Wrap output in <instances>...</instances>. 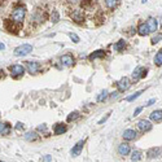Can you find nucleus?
<instances>
[{
	"label": "nucleus",
	"mask_w": 162,
	"mask_h": 162,
	"mask_svg": "<svg viewBox=\"0 0 162 162\" xmlns=\"http://www.w3.org/2000/svg\"><path fill=\"white\" fill-rule=\"evenodd\" d=\"M12 21L14 22V24H22V21L25 19L26 17V8H25V5H22V4H18V5H16L14 8H13V12H12Z\"/></svg>",
	"instance_id": "f257e3e1"
},
{
	"label": "nucleus",
	"mask_w": 162,
	"mask_h": 162,
	"mask_svg": "<svg viewBox=\"0 0 162 162\" xmlns=\"http://www.w3.org/2000/svg\"><path fill=\"white\" fill-rule=\"evenodd\" d=\"M31 51H32L31 44H22V45H19V47H17L14 49V56H17V57L26 56V54H29Z\"/></svg>",
	"instance_id": "f03ea898"
},
{
	"label": "nucleus",
	"mask_w": 162,
	"mask_h": 162,
	"mask_svg": "<svg viewBox=\"0 0 162 162\" xmlns=\"http://www.w3.org/2000/svg\"><path fill=\"white\" fill-rule=\"evenodd\" d=\"M9 71H11L12 77L14 78V79H17V78H19V77L24 75V73H25V67L22 66V65L16 64V65H12V66H9Z\"/></svg>",
	"instance_id": "7ed1b4c3"
},
{
	"label": "nucleus",
	"mask_w": 162,
	"mask_h": 162,
	"mask_svg": "<svg viewBox=\"0 0 162 162\" xmlns=\"http://www.w3.org/2000/svg\"><path fill=\"white\" fill-rule=\"evenodd\" d=\"M70 17L74 22H77V24L84 22V13L80 11V9H74V11L70 13Z\"/></svg>",
	"instance_id": "20e7f679"
},
{
	"label": "nucleus",
	"mask_w": 162,
	"mask_h": 162,
	"mask_svg": "<svg viewBox=\"0 0 162 162\" xmlns=\"http://www.w3.org/2000/svg\"><path fill=\"white\" fill-rule=\"evenodd\" d=\"M130 86H131V83H130V79L128 78H122L121 80H119L118 83H117V87H118V91L119 92H125V91H127L130 88Z\"/></svg>",
	"instance_id": "39448f33"
},
{
	"label": "nucleus",
	"mask_w": 162,
	"mask_h": 162,
	"mask_svg": "<svg viewBox=\"0 0 162 162\" xmlns=\"http://www.w3.org/2000/svg\"><path fill=\"white\" fill-rule=\"evenodd\" d=\"M147 69H144V67H141V66H139V67H136V69L134 70V73H132V78H134V80L136 82V80H139L140 78H144L145 75H147Z\"/></svg>",
	"instance_id": "423d86ee"
},
{
	"label": "nucleus",
	"mask_w": 162,
	"mask_h": 162,
	"mask_svg": "<svg viewBox=\"0 0 162 162\" xmlns=\"http://www.w3.org/2000/svg\"><path fill=\"white\" fill-rule=\"evenodd\" d=\"M138 128L143 132H147V131H151L152 130V123L147 121V119H141V121L138 122Z\"/></svg>",
	"instance_id": "0eeeda50"
},
{
	"label": "nucleus",
	"mask_w": 162,
	"mask_h": 162,
	"mask_svg": "<svg viewBox=\"0 0 162 162\" xmlns=\"http://www.w3.org/2000/svg\"><path fill=\"white\" fill-rule=\"evenodd\" d=\"M60 62L62 64V66H73L74 65V57L71 54H64L62 57L60 58Z\"/></svg>",
	"instance_id": "6e6552de"
},
{
	"label": "nucleus",
	"mask_w": 162,
	"mask_h": 162,
	"mask_svg": "<svg viewBox=\"0 0 162 162\" xmlns=\"http://www.w3.org/2000/svg\"><path fill=\"white\" fill-rule=\"evenodd\" d=\"M26 67H27L30 74H37L39 69H40V65H39V62H35V61H29V62L26 64Z\"/></svg>",
	"instance_id": "1a4fd4ad"
},
{
	"label": "nucleus",
	"mask_w": 162,
	"mask_h": 162,
	"mask_svg": "<svg viewBox=\"0 0 162 162\" xmlns=\"http://www.w3.org/2000/svg\"><path fill=\"white\" fill-rule=\"evenodd\" d=\"M84 140H80V141H78L75 145H74L73 147V149H71V156H73V157H77V156H79L80 154V152H82V149H83V145H84Z\"/></svg>",
	"instance_id": "9d476101"
},
{
	"label": "nucleus",
	"mask_w": 162,
	"mask_h": 162,
	"mask_svg": "<svg viewBox=\"0 0 162 162\" xmlns=\"http://www.w3.org/2000/svg\"><path fill=\"white\" fill-rule=\"evenodd\" d=\"M147 26L149 29V32H156V31H157V27H158L157 19L153 18V17H149L148 21H147Z\"/></svg>",
	"instance_id": "9b49d317"
},
{
	"label": "nucleus",
	"mask_w": 162,
	"mask_h": 162,
	"mask_svg": "<svg viewBox=\"0 0 162 162\" xmlns=\"http://www.w3.org/2000/svg\"><path fill=\"white\" fill-rule=\"evenodd\" d=\"M11 130L12 127L8 122H0V135H9Z\"/></svg>",
	"instance_id": "f8f14e48"
},
{
	"label": "nucleus",
	"mask_w": 162,
	"mask_h": 162,
	"mask_svg": "<svg viewBox=\"0 0 162 162\" xmlns=\"http://www.w3.org/2000/svg\"><path fill=\"white\" fill-rule=\"evenodd\" d=\"M45 18H47L45 12H42L40 9H37V12H35V14H34V21L38 22V24H40V22H44Z\"/></svg>",
	"instance_id": "ddd939ff"
},
{
	"label": "nucleus",
	"mask_w": 162,
	"mask_h": 162,
	"mask_svg": "<svg viewBox=\"0 0 162 162\" xmlns=\"http://www.w3.org/2000/svg\"><path fill=\"white\" fill-rule=\"evenodd\" d=\"M123 139L125 140H134V139L136 138V131L135 130H131V128H128V130H126L125 132H123Z\"/></svg>",
	"instance_id": "4468645a"
},
{
	"label": "nucleus",
	"mask_w": 162,
	"mask_h": 162,
	"mask_svg": "<svg viewBox=\"0 0 162 162\" xmlns=\"http://www.w3.org/2000/svg\"><path fill=\"white\" fill-rule=\"evenodd\" d=\"M66 130L67 128L64 123H57V125L53 127V132H54V135H62L66 132Z\"/></svg>",
	"instance_id": "2eb2a0df"
},
{
	"label": "nucleus",
	"mask_w": 162,
	"mask_h": 162,
	"mask_svg": "<svg viewBox=\"0 0 162 162\" xmlns=\"http://www.w3.org/2000/svg\"><path fill=\"white\" fill-rule=\"evenodd\" d=\"M130 145L128 144H126V143H123V144H121L118 147V153H119V156H127L128 153H130Z\"/></svg>",
	"instance_id": "dca6fc26"
},
{
	"label": "nucleus",
	"mask_w": 162,
	"mask_h": 162,
	"mask_svg": "<svg viewBox=\"0 0 162 162\" xmlns=\"http://www.w3.org/2000/svg\"><path fill=\"white\" fill-rule=\"evenodd\" d=\"M138 32H139V35H141V37H145V35H148V34H149V29H148L147 24L141 22V24L138 26Z\"/></svg>",
	"instance_id": "f3484780"
},
{
	"label": "nucleus",
	"mask_w": 162,
	"mask_h": 162,
	"mask_svg": "<svg viewBox=\"0 0 162 162\" xmlns=\"http://www.w3.org/2000/svg\"><path fill=\"white\" fill-rule=\"evenodd\" d=\"M151 119L153 122H160L162 121V110L158 109V110H154V112L151 113Z\"/></svg>",
	"instance_id": "a211bd4d"
},
{
	"label": "nucleus",
	"mask_w": 162,
	"mask_h": 162,
	"mask_svg": "<svg viewBox=\"0 0 162 162\" xmlns=\"http://www.w3.org/2000/svg\"><path fill=\"white\" fill-rule=\"evenodd\" d=\"M24 138L27 141H35V140H38V139H39V135L37 134V132H34V131H30V132H26V134L24 135Z\"/></svg>",
	"instance_id": "6ab92c4d"
},
{
	"label": "nucleus",
	"mask_w": 162,
	"mask_h": 162,
	"mask_svg": "<svg viewBox=\"0 0 162 162\" xmlns=\"http://www.w3.org/2000/svg\"><path fill=\"white\" fill-rule=\"evenodd\" d=\"M105 56V51L103 49H99L96 52H93V53L90 54V60H95V58H100V57H104Z\"/></svg>",
	"instance_id": "aec40b11"
},
{
	"label": "nucleus",
	"mask_w": 162,
	"mask_h": 162,
	"mask_svg": "<svg viewBox=\"0 0 162 162\" xmlns=\"http://www.w3.org/2000/svg\"><path fill=\"white\" fill-rule=\"evenodd\" d=\"M160 152H161L160 148H152V149H149V151H148V157L149 158L158 157V156H160Z\"/></svg>",
	"instance_id": "412c9836"
},
{
	"label": "nucleus",
	"mask_w": 162,
	"mask_h": 162,
	"mask_svg": "<svg viewBox=\"0 0 162 162\" xmlns=\"http://www.w3.org/2000/svg\"><path fill=\"white\" fill-rule=\"evenodd\" d=\"M154 64L157 65V66H161V65H162V49H160V51L157 52V54H156Z\"/></svg>",
	"instance_id": "4be33fe9"
},
{
	"label": "nucleus",
	"mask_w": 162,
	"mask_h": 162,
	"mask_svg": "<svg viewBox=\"0 0 162 162\" xmlns=\"http://www.w3.org/2000/svg\"><path fill=\"white\" fill-rule=\"evenodd\" d=\"M125 45H126V42L125 40H119L118 43L114 44V47H113V48H114V51H117V52H121L123 48H125Z\"/></svg>",
	"instance_id": "5701e85b"
},
{
	"label": "nucleus",
	"mask_w": 162,
	"mask_h": 162,
	"mask_svg": "<svg viewBox=\"0 0 162 162\" xmlns=\"http://www.w3.org/2000/svg\"><path fill=\"white\" fill-rule=\"evenodd\" d=\"M117 4H118V0H105V5L108 6L109 9H114Z\"/></svg>",
	"instance_id": "b1692460"
},
{
	"label": "nucleus",
	"mask_w": 162,
	"mask_h": 162,
	"mask_svg": "<svg viewBox=\"0 0 162 162\" xmlns=\"http://www.w3.org/2000/svg\"><path fill=\"white\" fill-rule=\"evenodd\" d=\"M58 19H60V14H58V12H57V11H52V14H51L52 24H57Z\"/></svg>",
	"instance_id": "393cba45"
},
{
	"label": "nucleus",
	"mask_w": 162,
	"mask_h": 162,
	"mask_svg": "<svg viewBox=\"0 0 162 162\" xmlns=\"http://www.w3.org/2000/svg\"><path fill=\"white\" fill-rule=\"evenodd\" d=\"M143 92H144V90H141V91H138V92H135L134 95H131V96L126 97V101H134V100H135V99H138V97L140 96Z\"/></svg>",
	"instance_id": "a878e982"
},
{
	"label": "nucleus",
	"mask_w": 162,
	"mask_h": 162,
	"mask_svg": "<svg viewBox=\"0 0 162 162\" xmlns=\"http://www.w3.org/2000/svg\"><path fill=\"white\" fill-rule=\"evenodd\" d=\"M140 158H141V152L140 151H134L132 152V156H131L132 161H139Z\"/></svg>",
	"instance_id": "bb28decb"
},
{
	"label": "nucleus",
	"mask_w": 162,
	"mask_h": 162,
	"mask_svg": "<svg viewBox=\"0 0 162 162\" xmlns=\"http://www.w3.org/2000/svg\"><path fill=\"white\" fill-rule=\"evenodd\" d=\"M106 97H108V91H106V90H104L103 92L100 93L99 96H97V101H99V103H103L104 100L106 99Z\"/></svg>",
	"instance_id": "cd10ccee"
},
{
	"label": "nucleus",
	"mask_w": 162,
	"mask_h": 162,
	"mask_svg": "<svg viewBox=\"0 0 162 162\" xmlns=\"http://www.w3.org/2000/svg\"><path fill=\"white\" fill-rule=\"evenodd\" d=\"M92 4H93V0H83L82 1V8L83 9H90Z\"/></svg>",
	"instance_id": "c85d7f7f"
},
{
	"label": "nucleus",
	"mask_w": 162,
	"mask_h": 162,
	"mask_svg": "<svg viewBox=\"0 0 162 162\" xmlns=\"http://www.w3.org/2000/svg\"><path fill=\"white\" fill-rule=\"evenodd\" d=\"M79 117V113L78 112H73V113H70L69 115H67V122H71V121H75V119Z\"/></svg>",
	"instance_id": "c756f323"
},
{
	"label": "nucleus",
	"mask_w": 162,
	"mask_h": 162,
	"mask_svg": "<svg viewBox=\"0 0 162 162\" xmlns=\"http://www.w3.org/2000/svg\"><path fill=\"white\" fill-rule=\"evenodd\" d=\"M69 37H70V39L74 42V43H79V42H80L79 37H78L77 34H74V32H70V34H69Z\"/></svg>",
	"instance_id": "7c9ffc66"
},
{
	"label": "nucleus",
	"mask_w": 162,
	"mask_h": 162,
	"mask_svg": "<svg viewBox=\"0 0 162 162\" xmlns=\"http://www.w3.org/2000/svg\"><path fill=\"white\" fill-rule=\"evenodd\" d=\"M161 39H162V34H157V35H154V37L152 38V43H153V44H157L158 42L161 40Z\"/></svg>",
	"instance_id": "2f4dec72"
},
{
	"label": "nucleus",
	"mask_w": 162,
	"mask_h": 162,
	"mask_svg": "<svg viewBox=\"0 0 162 162\" xmlns=\"http://www.w3.org/2000/svg\"><path fill=\"white\" fill-rule=\"evenodd\" d=\"M38 131L45 132V131H47V126H45V125H40V126H38Z\"/></svg>",
	"instance_id": "473e14b6"
},
{
	"label": "nucleus",
	"mask_w": 162,
	"mask_h": 162,
	"mask_svg": "<svg viewBox=\"0 0 162 162\" xmlns=\"http://www.w3.org/2000/svg\"><path fill=\"white\" fill-rule=\"evenodd\" d=\"M109 117H110V113H108V114H106L105 117H104V118H103V119H100V121H99V125H103V123H104V122H105V121H106V119H108V118H109Z\"/></svg>",
	"instance_id": "72a5a7b5"
},
{
	"label": "nucleus",
	"mask_w": 162,
	"mask_h": 162,
	"mask_svg": "<svg viewBox=\"0 0 162 162\" xmlns=\"http://www.w3.org/2000/svg\"><path fill=\"white\" fill-rule=\"evenodd\" d=\"M154 103H156V99H151V100H149V101L147 103V105H145V106H151V105H153Z\"/></svg>",
	"instance_id": "f704fd0d"
},
{
	"label": "nucleus",
	"mask_w": 162,
	"mask_h": 162,
	"mask_svg": "<svg viewBox=\"0 0 162 162\" xmlns=\"http://www.w3.org/2000/svg\"><path fill=\"white\" fill-rule=\"evenodd\" d=\"M22 128H24V125H22V123H17V126H16V130H18V131H19V130H22Z\"/></svg>",
	"instance_id": "c9c22d12"
},
{
	"label": "nucleus",
	"mask_w": 162,
	"mask_h": 162,
	"mask_svg": "<svg viewBox=\"0 0 162 162\" xmlns=\"http://www.w3.org/2000/svg\"><path fill=\"white\" fill-rule=\"evenodd\" d=\"M141 110H143V108H138V109H136L135 112H134V117H135V115H139V113H140Z\"/></svg>",
	"instance_id": "e433bc0d"
},
{
	"label": "nucleus",
	"mask_w": 162,
	"mask_h": 162,
	"mask_svg": "<svg viewBox=\"0 0 162 162\" xmlns=\"http://www.w3.org/2000/svg\"><path fill=\"white\" fill-rule=\"evenodd\" d=\"M51 160H52V158H51V156H45V157H44V160H43V161H44V162H49Z\"/></svg>",
	"instance_id": "4c0bfd02"
},
{
	"label": "nucleus",
	"mask_w": 162,
	"mask_h": 162,
	"mask_svg": "<svg viewBox=\"0 0 162 162\" xmlns=\"http://www.w3.org/2000/svg\"><path fill=\"white\" fill-rule=\"evenodd\" d=\"M4 48H5V45L3 44V43H0V51H1V49H4Z\"/></svg>",
	"instance_id": "58836bf2"
},
{
	"label": "nucleus",
	"mask_w": 162,
	"mask_h": 162,
	"mask_svg": "<svg viewBox=\"0 0 162 162\" xmlns=\"http://www.w3.org/2000/svg\"><path fill=\"white\" fill-rule=\"evenodd\" d=\"M117 95H118V92H113V93H112V97H115Z\"/></svg>",
	"instance_id": "ea45409f"
},
{
	"label": "nucleus",
	"mask_w": 162,
	"mask_h": 162,
	"mask_svg": "<svg viewBox=\"0 0 162 162\" xmlns=\"http://www.w3.org/2000/svg\"><path fill=\"white\" fill-rule=\"evenodd\" d=\"M161 26H162V17H161Z\"/></svg>",
	"instance_id": "a19ab883"
},
{
	"label": "nucleus",
	"mask_w": 162,
	"mask_h": 162,
	"mask_svg": "<svg viewBox=\"0 0 162 162\" xmlns=\"http://www.w3.org/2000/svg\"><path fill=\"white\" fill-rule=\"evenodd\" d=\"M70 1H77V0H70Z\"/></svg>",
	"instance_id": "79ce46f5"
},
{
	"label": "nucleus",
	"mask_w": 162,
	"mask_h": 162,
	"mask_svg": "<svg viewBox=\"0 0 162 162\" xmlns=\"http://www.w3.org/2000/svg\"><path fill=\"white\" fill-rule=\"evenodd\" d=\"M0 162H3V161H0Z\"/></svg>",
	"instance_id": "37998d69"
}]
</instances>
